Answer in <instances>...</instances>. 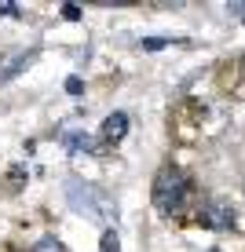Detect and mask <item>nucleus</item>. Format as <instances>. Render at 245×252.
I'll list each match as a JSON object with an SVG mask.
<instances>
[{
  "instance_id": "obj_1",
  "label": "nucleus",
  "mask_w": 245,
  "mask_h": 252,
  "mask_svg": "<svg viewBox=\"0 0 245 252\" xmlns=\"http://www.w3.org/2000/svg\"><path fill=\"white\" fill-rule=\"evenodd\" d=\"M187 197H190V176L183 168H176V164H165L154 179V208L172 216L187 205Z\"/></svg>"
},
{
  "instance_id": "obj_2",
  "label": "nucleus",
  "mask_w": 245,
  "mask_h": 252,
  "mask_svg": "<svg viewBox=\"0 0 245 252\" xmlns=\"http://www.w3.org/2000/svg\"><path fill=\"white\" fill-rule=\"evenodd\" d=\"M66 201H70L73 212L88 216V220H106L110 216L106 194H103L99 187H92V183H81V179H70L66 183Z\"/></svg>"
},
{
  "instance_id": "obj_3",
  "label": "nucleus",
  "mask_w": 245,
  "mask_h": 252,
  "mask_svg": "<svg viewBox=\"0 0 245 252\" xmlns=\"http://www.w3.org/2000/svg\"><path fill=\"white\" fill-rule=\"evenodd\" d=\"M198 223L205 230H234V208L227 205V201H220V197H212V201L201 205Z\"/></svg>"
},
{
  "instance_id": "obj_4",
  "label": "nucleus",
  "mask_w": 245,
  "mask_h": 252,
  "mask_svg": "<svg viewBox=\"0 0 245 252\" xmlns=\"http://www.w3.org/2000/svg\"><path fill=\"white\" fill-rule=\"evenodd\" d=\"M125 132H128V114H121V110L103 121V143H121Z\"/></svg>"
},
{
  "instance_id": "obj_5",
  "label": "nucleus",
  "mask_w": 245,
  "mask_h": 252,
  "mask_svg": "<svg viewBox=\"0 0 245 252\" xmlns=\"http://www.w3.org/2000/svg\"><path fill=\"white\" fill-rule=\"evenodd\" d=\"M63 143H66V150H73V154H88V150H95V143L88 135H81V132H70V135H63Z\"/></svg>"
},
{
  "instance_id": "obj_6",
  "label": "nucleus",
  "mask_w": 245,
  "mask_h": 252,
  "mask_svg": "<svg viewBox=\"0 0 245 252\" xmlns=\"http://www.w3.org/2000/svg\"><path fill=\"white\" fill-rule=\"evenodd\" d=\"M33 55H37V51H22V55H15L11 63H7V69H0V81H7V77H15V73H19V69H22L26 63H30Z\"/></svg>"
},
{
  "instance_id": "obj_7",
  "label": "nucleus",
  "mask_w": 245,
  "mask_h": 252,
  "mask_svg": "<svg viewBox=\"0 0 245 252\" xmlns=\"http://www.w3.org/2000/svg\"><path fill=\"white\" fill-rule=\"evenodd\" d=\"M33 252H63V245H59V238H40L33 245Z\"/></svg>"
},
{
  "instance_id": "obj_8",
  "label": "nucleus",
  "mask_w": 245,
  "mask_h": 252,
  "mask_svg": "<svg viewBox=\"0 0 245 252\" xmlns=\"http://www.w3.org/2000/svg\"><path fill=\"white\" fill-rule=\"evenodd\" d=\"M121 245H117V234H113V230H106V234H103V252H117Z\"/></svg>"
},
{
  "instance_id": "obj_9",
  "label": "nucleus",
  "mask_w": 245,
  "mask_h": 252,
  "mask_svg": "<svg viewBox=\"0 0 245 252\" xmlns=\"http://www.w3.org/2000/svg\"><path fill=\"white\" fill-rule=\"evenodd\" d=\"M231 15H234V19H242V22H245V0H238V4H231Z\"/></svg>"
},
{
  "instance_id": "obj_10",
  "label": "nucleus",
  "mask_w": 245,
  "mask_h": 252,
  "mask_svg": "<svg viewBox=\"0 0 245 252\" xmlns=\"http://www.w3.org/2000/svg\"><path fill=\"white\" fill-rule=\"evenodd\" d=\"M63 7H66V11H63L66 19H77V15H81V11H77V4H63Z\"/></svg>"
},
{
  "instance_id": "obj_11",
  "label": "nucleus",
  "mask_w": 245,
  "mask_h": 252,
  "mask_svg": "<svg viewBox=\"0 0 245 252\" xmlns=\"http://www.w3.org/2000/svg\"><path fill=\"white\" fill-rule=\"evenodd\" d=\"M242 73H245V59H242Z\"/></svg>"
},
{
  "instance_id": "obj_12",
  "label": "nucleus",
  "mask_w": 245,
  "mask_h": 252,
  "mask_svg": "<svg viewBox=\"0 0 245 252\" xmlns=\"http://www.w3.org/2000/svg\"><path fill=\"white\" fill-rule=\"evenodd\" d=\"M209 252H220V249H209Z\"/></svg>"
}]
</instances>
